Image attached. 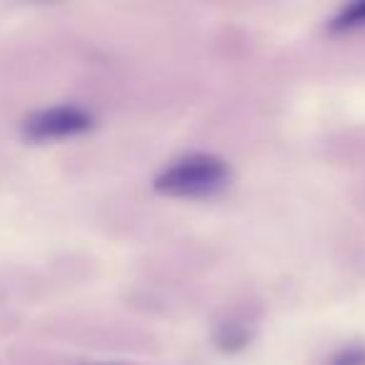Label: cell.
Listing matches in <instances>:
<instances>
[{"label":"cell","instance_id":"4","mask_svg":"<svg viewBox=\"0 0 365 365\" xmlns=\"http://www.w3.org/2000/svg\"><path fill=\"white\" fill-rule=\"evenodd\" d=\"M330 365H365V353L358 348H350V350H345V353L335 355Z\"/></svg>","mask_w":365,"mask_h":365},{"label":"cell","instance_id":"2","mask_svg":"<svg viewBox=\"0 0 365 365\" xmlns=\"http://www.w3.org/2000/svg\"><path fill=\"white\" fill-rule=\"evenodd\" d=\"M93 128V115L81 106H53L31 113L23 120V138L31 143H48L73 138Z\"/></svg>","mask_w":365,"mask_h":365},{"label":"cell","instance_id":"1","mask_svg":"<svg viewBox=\"0 0 365 365\" xmlns=\"http://www.w3.org/2000/svg\"><path fill=\"white\" fill-rule=\"evenodd\" d=\"M230 180V168L223 158L208 153L178 158L153 180V188L170 198H205L223 190Z\"/></svg>","mask_w":365,"mask_h":365},{"label":"cell","instance_id":"3","mask_svg":"<svg viewBox=\"0 0 365 365\" xmlns=\"http://www.w3.org/2000/svg\"><path fill=\"white\" fill-rule=\"evenodd\" d=\"M363 26H365V0L343 8L330 21V31H353V28H363Z\"/></svg>","mask_w":365,"mask_h":365}]
</instances>
